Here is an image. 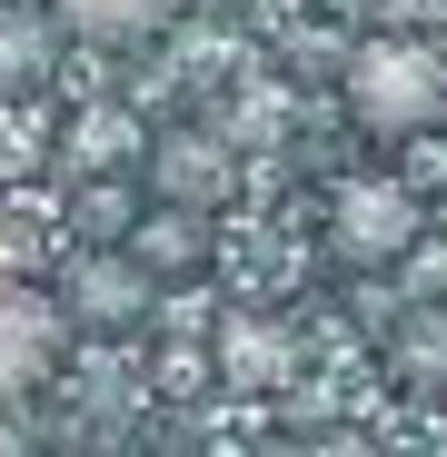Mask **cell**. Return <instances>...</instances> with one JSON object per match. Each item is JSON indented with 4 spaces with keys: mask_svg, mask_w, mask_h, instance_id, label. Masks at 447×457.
<instances>
[{
    "mask_svg": "<svg viewBox=\"0 0 447 457\" xmlns=\"http://www.w3.org/2000/svg\"><path fill=\"white\" fill-rule=\"evenodd\" d=\"M70 309H80L90 328H129V319L149 309V269H139L129 249H110V259H80V278H70Z\"/></svg>",
    "mask_w": 447,
    "mask_h": 457,
    "instance_id": "5b68a950",
    "label": "cell"
},
{
    "mask_svg": "<svg viewBox=\"0 0 447 457\" xmlns=\"http://www.w3.org/2000/svg\"><path fill=\"white\" fill-rule=\"evenodd\" d=\"M328 249H338L348 269H398V259L418 249V199H408V179H348V189L328 199Z\"/></svg>",
    "mask_w": 447,
    "mask_h": 457,
    "instance_id": "7a4b0ae2",
    "label": "cell"
},
{
    "mask_svg": "<svg viewBox=\"0 0 447 457\" xmlns=\"http://www.w3.org/2000/svg\"><path fill=\"white\" fill-rule=\"evenodd\" d=\"M50 11L70 21V30H90V40H160L170 21H179V0H50Z\"/></svg>",
    "mask_w": 447,
    "mask_h": 457,
    "instance_id": "52a82bcc",
    "label": "cell"
},
{
    "mask_svg": "<svg viewBox=\"0 0 447 457\" xmlns=\"http://www.w3.org/2000/svg\"><path fill=\"white\" fill-rule=\"evenodd\" d=\"M398 378H408V388H447V309H418V319H408Z\"/></svg>",
    "mask_w": 447,
    "mask_h": 457,
    "instance_id": "ba28073f",
    "label": "cell"
},
{
    "mask_svg": "<svg viewBox=\"0 0 447 457\" xmlns=\"http://www.w3.org/2000/svg\"><path fill=\"white\" fill-rule=\"evenodd\" d=\"M149 189H160V209L209 219L219 199H229V149H219L209 129H170L160 149H149Z\"/></svg>",
    "mask_w": 447,
    "mask_h": 457,
    "instance_id": "3957f363",
    "label": "cell"
},
{
    "mask_svg": "<svg viewBox=\"0 0 447 457\" xmlns=\"http://www.w3.org/2000/svg\"><path fill=\"white\" fill-rule=\"evenodd\" d=\"M129 259H139L149 278H189V269H209V219H189V209H149V219L129 228Z\"/></svg>",
    "mask_w": 447,
    "mask_h": 457,
    "instance_id": "8992f818",
    "label": "cell"
},
{
    "mask_svg": "<svg viewBox=\"0 0 447 457\" xmlns=\"http://www.w3.org/2000/svg\"><path fill=\"white\" fill-rule=\"evenodd\" d=\"M60 338H70L60 298H40V288H0V388L50 378V368H60Z\"/></svg>",
    "mask_w": 447,
    "mask_h": 457,
    "instance_id": "277c9868",
    "label": "cell"
},
{
    "mask_svg": "<svg viewBox=\"0 0 447 457\" xmlns=\"http://www.w3.org/2000/svg\"><path fill=\"white\" fill-rule=\"evenodd\" d=\"M288 358H298V348H288L269 319H239L229 348H219V368H229V378H288Z\"/></svg>",
    "mask_w": 447,
    "mask_h": 457,
    "instance_id": "9c48e42d",
    "label": "cell"
},
{
    "mask_svg": "<svg viewBox=\"0 0 447 457\" xmlns=\"http://www.w3.org/2000/svg\"><path fill=\"white\" fill-rule=\"evenodd\" d=\"M348 120H358L368 139H418V129H437V120H447V60H437L427 40H408V30L368 40V50L348 60Z\"/></svg>",
    "mask_w": 447,
    "mask_h": 457,
    "instance_id": "6da1fadb",
    "label": "cell"
},
{
    "mask_svg": "<svg viewBox=\"0 0 447 457\" xmlns=\"http://www.w3.org/2000/svg\"><path fill=\"white\" fill-rule=\"evenodd\" d=\"M40 60H50V30H30V21H21V30H0V70H21V80H30Z\"/></svg>",
    "mask_w": 447,
    "mask_h": 457,
    "instance_id": "30bf717a",
    "label": "cell"
}]
</instances>
